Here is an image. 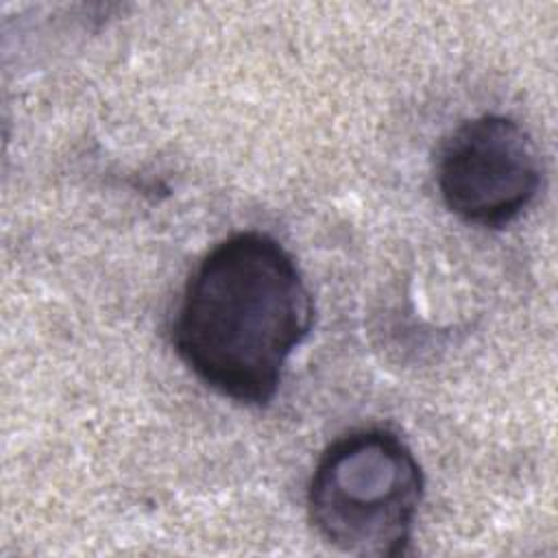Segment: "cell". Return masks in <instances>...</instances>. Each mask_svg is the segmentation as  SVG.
Segmentation results:
<instances>
[{
  "label": "cell",
  "mask_w": 558,
  "mask_h": 558,
  "mask_svg": "<svg viewBox=\"0 0 558 558\" xmlns=\"http://www.w3.org/2000/svg\"><path fill=\"white\" fill-rule=\"evenodd\" d=\"M312 323V294L294 257L268 233L238 231L192 270L170 336L205 386L262 408L275 399Z\"/></svg>",
  "instance_id": "6da1fadb"
},
{
  "label": "cell",
  "mask_w": 558,
  "mask_h": 558,
  "mask_svg": "<svg viewBox=\"0 0 558 558\" xmlns=\"http://www.w3.org/2000/svg\"><path fill=\"white\" fill-rule=\"evenodd\" d=\"M423 471L390 429H355L333 440L307 486V514L336 551L399 558L410 551L423 501Z\"/></svg>",
  "instance_id": "7a4b0ae2"
},
{
  "label": "cell",
  "mask_w": 558,
  "mask_h": 558,
  "mask_svg": "<svg viewBox=\"0 0 558 558\" xmlns=\"http://www.w3.org/2000/svg\"><path fill=\"white\" fill-rule=\"evenodd\" d=\"M442 203L464 222L499 229L538 196L543 170L527 131L512 118L484 113L462 122L436 163Z\"/></svg>",
  "instance_id": "3957f363"
}]
</instances>
